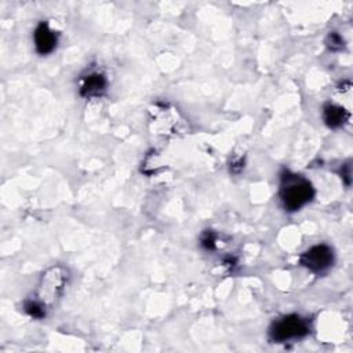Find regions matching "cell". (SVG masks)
Segmentation results:
<instances>
[{"label": "cell", "instance_id": "1", "mask_svg": "<svg viewBox=\"0 0 353 353\" xmlns=\"http://www.w3.org/2000/svg\"><path fill=\"white\" fill-rule=\"evenodd\" d=\"M68 282V271L62 266H53L46 271L41 279L36 299L31 301L41 306L45 312L46 308L52 306L64 293V288Z\"/></svg>", "mask_w": 353, "mask_h": 353}, {"label": "cell", "instance_id": "3", "mask_svg": "<svg viewBox=\"0 0 353 353\" xmlns=\"http://www.w3.org/2000/svg\"><path fill=\"white\" fill-rule=\"evenodd\" d=\"M309 332L308 323L299 316H286L276 321L271 328V335L275 341L283 342L293 338L304 337Z\"/></svg>", "mask_w": 353, "mask_h": 353}, {"label": "cell", "instance_id": "6", "mask_svg": "<svg viewBox=\"0 0 353 353\" xmlns=\"http://www.w3.org/2000/svg\"><path fill=\"white\" fill-rule=\"evenodd\" d=\"M105 87H106L105 78L100 73H93L83 80L82 94L84 97H95V95H100L105 90Z\"/></svg>", "mask_w": 353, "mask_h": 353}, {"label": "cell", "instance_id": "7", "mask_svg": "<svg viewBox=\"0 0 353 353\" xmlns=\"http://www.w3.org/2000/svg\"><path fill=\"white\" fill-rule=\"evenodd\" d=\"M324 120L330 127H339L348 120V113L343 108L337 105H328L324 109Z\"/></svg>", "mask_w": 353, "mask_h": 353}, {"label": "cell", "instance_id": "8", "mask_svg": "<svg viewBox=\"0 0 353 353\" xmlns=\"http://www.w3.org/2000/svg\"><path fill=\"white\" fill-rule=\"evenodd\" d=\"M328 41H330V49H332V50H337V49H341L342 47V45H343V42H342V39L337 35V34H331L330 36H328Z\"/></svg>", "mask_w": 353, "mask_h": 353}, {"label": "cell", "instance_id": "4", "mask_svg": "<svg viewBox=\"0 0 353 353\" xmlns=\"http://www.w3.org/2000/svg\"><path fill=\"white\" fill-rule=\"evenodd\" d=\"M332 250L328 246L319 244L304 253L301 257V262L304 266L313 272H321L332 264Z\"/></svg>", "mask_w": 353, "mask_h": 353}, {"label": "cell", "instance_id": "2", "mask_svg": "<svg viewBox=\"0 0 353 353\" xmlns=\"http://www.w3.org/2000/svg\"><path fill=\"white\" fill-rule=\"evenodd\" d=\"M282 201L288 212H297L310 202L312 185L299 175H286L282 184Z\"/></svg>", "mask_w": 353, "mask_h": 353}, {"label": "cell", "instance_id": "5", "mask_svg": "<svg viewBox=\"0 0 353 353\" xmlns=\"http://www.w3.org/2000/svg\"><path fill=\"white\" fill-rule=\"evenodd\" d=\"M35 45L41 54L52 53L57 46V36L47 24H41L35 31Z\"/></svg>", "mask_w": 353, "mask_h": 353}]
</instances>
